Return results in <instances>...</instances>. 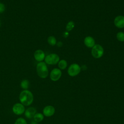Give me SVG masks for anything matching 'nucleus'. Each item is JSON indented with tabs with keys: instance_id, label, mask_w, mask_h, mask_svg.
I'll list each match as a JSON object with an SVG mask.
<instances>
[{
	"instance_id": "15",
	"label": "nucleus",
	"mask_w": 124,
	"mask_h": 124,
	"mask_svg": "<svg viewBox=\"0 0 124 124\" xmlns=\"http://www.w3.org/2000/svg\"><path fill=\"white\" fill-rule=\"evenodd\" d=\"M30 82L28 79H23L20 83V86L24 90H28Z\"/></svg>"
},
{
	"instance_id": "21",
	"label": "nucleus",
	"mask_w": 124,
	"mask_h": 124,
	"mask_svg": "<svg viewBox=\"0 0 124 124\" xmlns=\"http://www.w3.org/2000/svg\"><path fill=\"white\" fill-rule=\"evenodd\" d=\"M57 44V46H62V43L61 42H59Z\"/></svg>"
},
{
	"instance_id": "17",
	"label": "nucleus",
	"mask_w": 124,
	"mask_h": 124,
	"mask_svg": "<svg viewBox=\"0 0 124 124\" xmlns=\"http://www.w3.org/2000/svg\"><path fill=\"white\" fill-rule=\"evenodd\" d=\"M75 27V23L73 21H70L68 22L66 26V30L68 31H72Z\"/></svg>"
},
{
	"instance_id": "18",
	"label": "nucleus",
	"mask_w": 124,
	"mask_h": 124,
	"mask_svg": "<svg viewBox=\"0 0 124 124\" xmlns=\"http://www.w3.org/2000/svg\"><path fill=\"white\" fill-rule=\"evenodd\" d=\"M117 40L120 42H124V32L122 31L118 32L116 34Z\"/></svg>"
},
{
	"instance_id": "8",
	"label": "nucleus",
	"mask_w": 124,
	"mask_h": 124,
	"mask_svg": "<svg viewBox=\"0 0 124 124\" xmlns=\"http://www.w3.org/2000/svg\"><path fill=\"white\" fill-rule=\"evenodd\" d=\"M55 112V108L51 105L46 106L43 109V114L45 116L51 117L54 115Z\"/></svg>"
},
{
	"instance_id": "2",
	"label": "nucleus",
	"mask_w": 124,
	"mask_h": 124,
	"mask_svg": "<svg viewBox=\"0 0 124 124\" xmlns=\"http://www.w3.org/2000/svg\"><path fill=\"white\" fill-rule=\"evenodd\" d=\"M36 71L38 76L42 78H46L48 75V70L45 62H39L36 65Z\"/></svg>"
},
{
	"instance_id": "10",
	"label": "nucleus",
	"mask_w": 124,
	"mask_h": 124,
	"mask_svg": "<svg viewBox=\"0 0 124 124\" xmlns=\"http://www.w3.org/2000/svg\"><path fill=\"white\" fill-rule=\"evenodd\" d=\"M114 23L115 26L118 28H124V16H117L114 20Z\"/></svg>"
},
{
	"instance_id": "5",
	"label": "nucleus",
	"mask_w": 124,
	"mask_h": 124,
	"mask_svg": "<svg viewBox=\"0 0 124 124\" xmlns=\"http://www.w3.org/2000/svg\"><path fill=\"white\" fill-rule=\"evenodd\" d=\"M81 71L80 66L77 63H73L68 67L67 72L68 75L71 77L77 76Z\"/></svg>"
},
{
	"instance_id": "4",
	"label": "nucleus",
	"mask_w": 124,
	"mask_h": 124,
	"mask_svg": "<svg viewBox=\"0 0 124 124\" xmlns=\"http://www.w3.org/2000/svg\"><path fill=\"white\" fill-rule=\"evenodd\" d=\"M92 55L96 59L101 58L104 54V49L103 47L99 44H96L92 47L91 51Z\"/></svg>"
},
{
	"instance_id": "11",
	"label": "nucleus",
	"mask_w": 124,
	"mask_h": 124,
	"mask_svg": "<svg viewBox=\"0 0 124 124\" xmlns=\"http://www.w3.org/2000/svg\"><path fill=\"white\" fill-rule=\"evenodd\" d=\"M36 113V109L33 107H30L25 110L24 114L26 117L28 119L33 118V116Z\"/></svg>"
},
{
	"instance_id": "13",
	"label": "nucleus",
	"mask_w": 124,
	"mask_h": 124,
	"mask_svg": "<svg viewBox=\"0 0 124 124\" xmlns=\"http://www.w3.org/2000/svg\"><path fill=\"white\" fill-rule=\"evenodd\" d=\"M44 118V115L41 113H36L33 117V121L36 123H39L42 122Z\"/></svg>"
},
{
	"instance_id": "16",
	"label": "nucleus",
	"mask_w": 124,
	"mask_h": 124,
	"mask_svg": "<svg viewBox=\"0 0 124 124\" xmlns=\"http://www.w3.org/2000/svg\"><path fill=\"white\" fill-rule=\"evenodd\" d=\"M47 42L50 46H54L56 44L57 40L54 36H49L47 38Z\"/></svg>"
},
{
	"instance_id": "1",
	"label": "nucleus",
	"mask_w": 124,
	"mask_h": 124,
	"mask_svg": "<svg viewBox=\"0 0 124 124\" xmlns=\"http://www.w3.org/2000/svg\"><path fill=\"white\" fill-rule=\"evenodd\" d=\"M19 99L20 103L24 106H29L33 102V95L30 91L23 90L19 94Z\"/></svg>"
},
{
	"instance_id": "22",
	"label": "nucleus",
	"mask_w": 124,
	"mask_h": 124,
	"mask_svg": "<svg viewBox=\"0 0 124 124\" xmlns=\"http://www.w3.org/2000/svg\"><path fill=\"white\" fill-rule=\"evenodd\" d=\"M68 33L67 32H65L64 33V36L65 37H66L68 35V33Z\"/></svg>"
},
{
	"instance_id": "14",
	"label": "nucleus",
	"mask_w": 124,
	"mask_h": 124,
	"mask_svg": "<svg viewBox=\"0 0 124 124\" xmlns=\"http://www.w3.org/2000/svg\"><path fill=\"white\" fill-rule=\"evenodd\" d=\"M67 66V62L65 60H60L58 62V67L60 70L65 69Z\"/></svg>"
},
{
	"instance_id": "3",
	"label": "nucleus",
	"mask_w": 124,
	"mask_h": 124,
	"mask_svg": "<svg viewBox=\"0 0 124 124\" xmlns=\"http://www.w3.org/2000/svg\"><path fill=\"white\" fill-rule=\"evenodd\" d=\"M44 60L46 64L49 65H55L59 62L60 57L57 54L52 53L46 56Z\"/></svg>"
},
{
	"instance_id": "9",
	"label": "nucleus",
	"mask_w": 124,
	"mask_h": 124,
	"mask_svg": "<svg viewBox=\"0 0 124 124\" xmlns=\"http://www.w3.org/2000/svg\"><path fill=\"white\" fill-rule=\"evenodd\" d=\"M45 52L41 49L36 50L34 53V58L35 60L38 62H43L45 58Z\"/></svg>"
},
{
	"instance_id": "6",
	"label": "nucleus",
	"mask_w": 124,
	"mask_h": 124,
	"mask_svg": "<svg viewBox=\"0 0 124 124\" xmlns=\"http://www.w3.org/2000/svg\"><path fill=\"white\" fill-rule=\"evenodd\" d=\"M12 110L14 114L17 115H20L23 114L25 111V106L21 103L15 104L12 108Z\"/></svg>"
},
{
	"instance_id": "20",
	"label": "nucleus",
	"mask_w": 124,
	"mask_h": 124,
	"mask_svg": "<svg viewBox=\"0 0 124 124\" xmlns=\"http://www.w3.org/2000/svg\"><path fill=\"white\" fill-rule=\"evenodd\" d=\"M5 9V5L3 3L0 2V13H3Z\"/></svg>"
},
{
	"instance_id": "12",
	"label": "nucleus",
	"mask_w": 124,
	"mask_h": 124,
	"mask_svg": "<svg viewBox=\"0 0 124 124\" xmlns=\"http://www.w3.org/2000/svg\"><path fill=\"white\" fill-rule=\"evenodd\" d=\"M85 45L89 48H92L95 45L94 39L91 36H88L85 38L84 40Z\"/></svg>"
},
{
	"instance_id": "7",
	"label": "nucleus",
	"mask_w": 124,
	"mask_h": 124,
	"mask_svg": "<svg viewBox=\"0 0 124 124\" xmlns=\"http://www.w3.org/2000/svg\"><path fill=\"white\" fill-rule=\"evenodd\" d=\"M62 71L59 68L53 69L50 73V78L52 81H58L61 77Z\"/></svg>"
},
{
	"instance_id": "23",
	"label": "nucleus",
	"mask_w": 124,
	"mask_h": 124,
	"mask_svg": "<svg viewBox=\"0 0 124 124\" xmlns=\"http://www.w3.org/2000/svg\"><path fill=\"white\" fill-rule=\"evenodd\" d=\"M0 25H1V22H0Z\"/></svg>"
},
{
	"instance_id": "19",
	"label": "nucleus",
	"mask_w": 124,
	"mask_h": 124,
	"mask_svg": "<svg viewBox=\"0 0 124 124\" xmlns=\"http://www.w3.org/2000/svg\"><path fill=\"white\" fill-rule=\"evenodd\" d=\"M14 124H27V122L25 119L20 117L16 120Z\"/></svg>"
}]
</instances>
